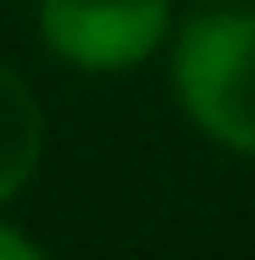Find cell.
Returning <instances> with one entry per match:
<instances>
[{"mask_svg":"<svg viewBox=\"0 0 255 260\" xmlns=\"http://www.w3.org/2000/svg\"><path fill=\"white\" fill-rule=\"evenodd\" d=\"M172 94L211 144L255 155V11H205L172 34Z\"/></svg>","mask_w":255,"mask_h":260,"instance_id":"6da1fadb","label":"cell"},{"mask_svg":"<svg viewBox=\"0 0 255 260\" xmlns=\"http://www.w3.org/2000/svg\"><path fill=\"white\" fill-rule=\"evenodd\" d=\"M39 39L78 72H128L172 45V0H39Z\"/></svg>","mask_w":255,"mask_h":260,"instance_id":"7a4b0ae2","label":"cell"},{"mask_svg":"<svg viewBox=\"0 0 255 260\" xmlns=\"http://www.w3.org/2000/svg\"><path fill=\"white\" fill-rule=\"evenodd\" d=\"M45 160V105L0 61V205L28 188Z\"/></svg>","mask_w":255,"mask_h":260,"instance_id":"3957f363","label":"cell"},{"mask_svg":"<svg viewBox=\"0 0 255 260\" xmlns=\"http://www.w3.org/2000/svg\"><path fill=\"white\" fill-rule=\"evenodd\" d=\"M34 255H39V244H34V238H22L17 227H6V221H0V260H34Z\"/></svg>","mask_w":255,"mask_h":260,"instance_id":"277c9868","label":"cell"}]
</instances>
